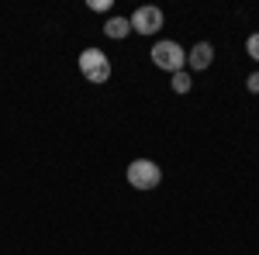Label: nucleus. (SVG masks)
Segmentation results:
<instances>
[{
  "label": "nucleus",
  "instance_id": "1",
  "mask_svg": "<svg viewBox=\"0 0 259 255\" xmlns=\"http://www.w3.org/2000/svg\"><path fill=\"white\" fill-rule=\"evenodd\" d=\"M128 183L135 190H156L162 183V169L152 159H135V162H128Z\"/></svg>",
  "mask_w": 259,
  "mask_h": 255
},
{
  "label": "nucleus",
  "instance_id": "2",
  "mask_svg": "<svg viewBox=\"0 0 259 255\" xmlns=\"http://www.w3.org/2000/svg\"><path fill=\"white\" fill-rule=\"evenodd\" d=\"M80 73L90 83H107L111 79V59L100 48H83L80 52Z\"/></svg>",
  "mask_w": 259,
  "mask_h": 255
},
{
  "label": "nucleus",
  "instance_id": "3",
  "mask_svg": "<svg viewBox=\"0 0 259 255\" xmlns=\"http://www.w3.org/2000/svg\"><path fill=\"white\" fill-rule=\"evenodd\" d=\"M152 62L159 69H166V73H183L187 69V52L177 41H156L152 45Z\"/></svg>",
  "mask_w": 259,
  "mask_h": 255
},
{
  "label": "nucleus",
  "instance_id": "4",
  "mask_svg": "<svg viewBox=\"0 0 259 255\" xmlns=\"http://www.w3.org/2000/svg\"><path fill=\"white\" fill-rule=\"evenodd\" d=\"M128 21H132V31H135V35H156L162 28V11L152 7V4H145V7H139Z\"/></svg>",
  "mask_w": 259,
  "mask_h": 255
},
{
  "label": "nucleus",
  "instance_id": "5",
  "mask_svg": "<svg viewBox=\"0 0 259 255\" xmlns=\"http://www.w3.org/2000/svg\"><path fill=\"white\" fill-rule=\"evenodd\" d=\"M214 62V45L211 41H197L190 52H187V66L194 69V73H200V69H207Z\"/></svg>",
  "mask_w": 259,
  "mask_h": 255
},
{
  "label": "nucleus",
  "instance_id": "6",
  "mask_svg": "<svg viewBox=\"0 0 259 255\" xmlns=\"http://www.w3.org/2000/svg\"><path fill=\"white\" fill-rule=\"evenodd\" d=\"M104 35H107V38H128V35H132V21L128 18H111L104 24Z\"/></svg>",
  "mask_w": 259,
  "mask_h": 255
},
{
  "label": "nucleus",
  "instance_id": "7",
  "mask_svg": "<svg viewBox=\"0 0 259 255\" xmlns=\"http://www.w3.org/2000/svg\"><path fill=\"white\" fill-rule=\"evenodd\" d=\"M190 83H194V79H190L187 69H183V73H173V90H177V93H190Z\"/></svg>",
  "mask_w": 259,
  "mask_h": 255
},
{
  "label": "nucleus",
  "instance_id": "8",
  "mask_svg": "<svg viewBox=\"0 0 259 255\" xmlns=\"http://www.w3.org/2000/svg\"><path fill=\"white\" fill-rule=\"evenodd\" d=\"M245 52H249V59H256V62H259V31L245 38Z\"/></svg>",
  "mask_w": 259,
  "mask_h": 255
},
{
  "label": "nucleus",
  "instance_id": "9",
  "mask_svg": "<svg viewBox=\"0 0 259 255\" xmlns=\"http://www.w3.org/2000/svg\"><path fill=\"white\" fill-rule=\"evenodd\" d=\"M245 86H249V93H259V73H252V76L245 79Z\"/></svg>",
  "mask_w": 259,
  "mask_h": 255
},
{
  "label": "nucleus",
  "instance_id": "10",
  "mask_svg": "<svg viewBox=\"0 0 259 255\" xmlns=\"http://www.w3.org/2000/svg\"><path fill=\"white\" fill-rule=\"evenodd\" d=\"M90 7H94V11H100V14H104V11H111V0H90Z\"/></svg>",
  "mask_w": 259,
  "mask_h": 255
}]
</instances>
